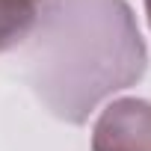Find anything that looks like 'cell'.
<instances>
[{"label": "cell", "mask_w": 151, "mask_h": 151, "mask_svg": "<svg viewBox=\"0 0 151 151\" xmlns=\"http://www.w3.org/2000/svg\"><path fill=\"white\" fill-rule=\"evenodd\" d=\"M145 45L124 0H50L33 45L36 86L65 122L145 74Z\"/></svg>", "instance_id": "1"}, {"label": "cell", "mask_w": 151, "mask_h": 151, "mask_svg": "<svg viewBox=\"0 0 151 151\" xmlns=\"http://www.w3.org/2000/svg\"><path fill=\"white\" fill-rule=\"evenodd\" d=\"M145 15H148V24H151V0H145Z\"/></svg>", "instance_id": "4"}, {"label": "cell", "mask_w": 151, "mask_h": 151, "mask_svg": "<svg viewBox=\"0 0 151 151\" xmlns=\"http://www.w3.org/2000/svg\"><path fill=\"white\" fill-rule=\"evenodd\" d=\"M39 21V3L33 0H0V53L30 39Z\"/></svg>", "instance_id": "3"}, {"label": "cell", "mask_w": 151, "mask_h": 151, "mask_svg": "<svg viewBox=\"0 0 151 151\" xmlns=\"http://www.w3.org/2000/svg\"><path fill=\"white\" fill-rule=\"evenodd\" d=\"M92 151H151V101L119 98L92 127Z\"/></svg>", "instance_id": "2"}, {"label": "cell", "mask_w": 151, "mask_h": 151, "mask_svg": "<svg viewBox=\"0 0 151 151\" xmlns=\"http://www.w3.org/2000/svg\"><path fill=\"white\" fill-rule=\"evenodd\" d=\"M33 3H42V0H33Z\"/></svg>", "instance_id": "5"}]
</instances>
